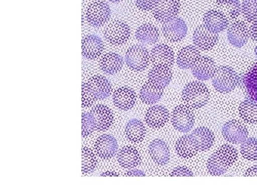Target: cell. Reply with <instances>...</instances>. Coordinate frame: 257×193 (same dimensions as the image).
<instances>
[{"instance_id": "obj_1", "label": "cell", "mask_w": 257, "mask_h": 193, "mask_svg": "<svg viewBox=\"0 0 257 193\" xmlns=\"http://www.w3.org/2000/svg\"><path fill=\"white\" fill-rule=\"evenodd\" d=\"M110 82L104 76L95 75L83 84L82 96L83 108H89L96 101L104 100L110 95Z\"/></svg>"}, {"instance_id": "obj_2", "label": "cell", "mask_w": 257, "mask_h": 193, "mask_svg": "<svg viewBox=\"0 0 257 193\" xmlns=\"http://www.w3.org/2000/svg\"><path fill=\"white\" fill-rule=\"evenodd\" d=\"M182 99L190 108L199 109L209 101V91L204 83L197 81L191 82L184 88Z\"/></svg>"}, {"instance_id": "obj_3", "label": "cell", "mask_w": 257, "mask_h": 193, "mask_svg": "<svg viewBox=\"0 0 257 193\" xmlns=\"http://www.w3.org/2000/svg\"><path fill=\"white\" fill-rule=\"evenodd\" d=\"M211 79L216 90L224 94L234 90L240 81L239 74L229 66H219L216 67L215 73Z\"/></svg>"}, {"instance_id": "obj_4", "label": "cell", "mask_w": 257, "mask_h": 193, "mask_svg": "<svg viewBox=\"0 0 257 193\" xmlns=\"http://www.w3.org/2000/svg\"><path fill=\"white\" fill-rule=\"evenodd\" d=\"M111 10L109 5L103 1H95L88 5L86 19L93 27H101L109 20Z\"/></svg>"}, {"instance_id": "obj_5", "label": "cell", "mask_w": 257, "mask_h": 193, "mask_svg": "<svg viewBox=\"0 0 257 193\" xmlns=\"http://www.w3.org/2000/svg\"><path fill=\"white\" fill-rule=\"evenodd\" d=\"M195 118L189 107L181 105L176 107L172 112V123L174 128L181 133H187L192 130Z\"/></svg>"}, {"instance_id": "obj_6", "label": "cell", "mask_w": 257, "mask_h": 193, "mask_svg": "<svg viewBox=\"0 0 257 193\" xmlns=\"http://www.w3.org/2000/svg\"><path fill=\"white\" fill-rule=\"evenodd\" d=\"M150 55L145 47L134 45L128 49L125 61L130 68L135 71H143L150 64Z\"/></svg>"}, {"instance_id": "obj_7", "label": "cell", "mask_w": 257, "mask_h": 193, "mask_svg": "<svg viewBox=\"0 0 257 193\" xmlns=\"http://www.w3.org/2000/svg\"><path fill=\"white\" fill-rule=\"evenodd\" d=\"M131 35L130 26L121 20L111 22L105 29L104 37L113 45H122L127 42Z\"/></svg>"}, {"instance_id": "obj_8", "label": "cell", "mask_w": 257, "mask_h": 193, "mask_svg": "<svg viewBox=\"0 0 257 193\" xmlns=\"http://www.w3.org/2000/svg\"><path fill=\"white\" fill-rule=\"evenodd\" d=\"M222 135L230 143H242L247 139L248 133L244 125L236 120H231L224 124L222 128Z\"/></svg>"}, {"instance_id": "obj_9", "label": "cell", "mask_w": 257, "mask_h": 193, "mask_svg": "<svg viewBox=\"0 0 257 193\" xmlns=\"http://www.w3.org/2000/svg\"><path fill=\"white\" fill-rule=\"evenodd\" d=\"M164 36L169 41L176 42L181 41L187 33V26L182 19L177 18L165 22L162 25Z\"/></svg>"}, {"instance_id": "obj_10", "label": "cell", "mask_w": 257, "mask_h": 193, "mask_svg": "<svg viewBox=\"0 0 257 193\" xmlns=\"http://www.w3.org/2000/svg\"><path fill=\"white\" fill-rule=\"evenodd\" d=\"M249 37V27L244 22L235 21L227 29L228 40L233 46L238 48L244 46Z\"/></svg>"}, {"instance_id": "obj_11", "label": "cell", "mask_w": 257, "mask_h": 193, "mask_svg": "<svg viewBox=\"0 0 257 193\" xmlns=\"http://www.w3.org/2000/svg\"><path fill=\"white\" fill-rule=\"evenodd\" d=\"M179 10V0H159L153 10V15L159 22L164 23L177 17Z\"/></svg>"}, {"instance_id": "obj_12", "label": "cell", "mask_w": 257, "mask_h": 193, "mask_svg": "<svg viewBox=\"0 0 257 193\" xmlns=\"http://www.w3.org/2000/svg\"><path fill=\"white\" fill-rule=\"evenodd\" d=\"M219 40L218 34L208 30L204 25L197 27L193 34V42L194 46L199 50L207 51L215 46Z\"/></svg>"}, {"instance_id": "obj_13", "label": "cell", "mask_w": 257, "mask_h": 193, "mask_svg": "<svg viewBox=\"0 0 257 193\" xmlns=\"http://www.w3.org/2000/svg\"><path fill=\"white\" fill-rule=\"evenodd\" d=\"M191 69L196 78L205 81L212 79L216 72V66L215 62L211 57L203 56L198 59Z\"/></svg>"}, {"instance_id": "obj_14", "label": "cell", "mask_w": 257, "mask_h": 193, "mask_svg": "<svg viewBox=\"0 0 257 193\" xmlns=\"http://www.w3.org/2000/svg\"><path fill=\"white\" fill-rule=\"evenodd\" d=\"M229 22L228 18L218 10H209L204 15L203 18V25L208 30L216 34L227 29Z\"/></svg>"}, {"instance_id": "obj_15", "label": "cell", "mask_w": 257, "mask_h": 193, "mask_svg": "<svg viewBox=\"0 0 257 193\" xmlns=\"http://www.w3.org/2000/svg\"><path fill=\"white\" fill-rule=\"evenodd\" d=\"M95 124L96 131L108 130L114 122V115L107 106L97 105L90 111Z\"/></svg>"}, {"instance_id": "obj_16", "label": "cell", "mask_w": 257, "mask_h": 193, "mask_svg": "<svg viewBox=\"0 0 257 193\" xmlns=\"http://www.w3.org/2000/svg\"><path fill=\"white\" fill-rule=\"evenodd\" d=\"M150 59L155 66L165 65L171 67L175 62V53L168 45L159 44L152 49Z\"/></svg>"}, {"instance_id": "obj_17", "label": "cell", "mask_w": 257, "mask_h": 193, "mask_svg": "<svg viewBox=\"0 0 257 193\" xmlns=\"http://www.w3.org/2000/svg\"><path fill=\"white\" fill-rule=\"evenodd\" d=\"M94 148L98 156L104 160H107L114 157L118 150L117 142L116 139L110 135H101L96 140Z\"/></svg>"}, {"instance_id": "obj_18", "label": "cell", "mask_w": 257, "mask_h": 193, "mask_svg": "<svg viewBox=\"0 0 257 193\" xmlns=\"http://www.w3.org/2000/svg\"><path fill=\"white\" fill-rule=\"evenodd\" d=\"M82 55L89 60L99 57L104 50V44L99 36L88 35L82 40Z\"/></svg>"}, {"instance_id": "obj_19", "label": "cell", "mask_w": 257, "mask_h": 193, "mask_svg": "<svg viewBox=\"0 0 257 193\" xmlns=\"http://www.w3.org/2000/svg\"><path fill=\"white\" fill-rule=\"evenodd\" d=\"M170 119L168 110L162 106H155L147 111L145 120L149 126L152 128H160L165 126Z\"/></svg>"}, {"instance_id": "obj_20", "label": "cell", "mask_w": 257, "mask_h": 193, "mask_svg": "<svg viewBox=\"0 0 257 193\" xmlns=\"http://www.w3.org/2000/svg\"><path fill=\"white\" fill-rule=\"evenodd\" d=\"M149 152L152 160L160 165H165L170 160V151L168 145L163 140L156 139L150 143Z\"/></svg>"}, {"instance_id": "obj_21", "label": "cell", "mask_w": 257, "mask_h": 193, "mask_svg": "<svg viewBox=\"0 0 257 193\" xmlns=\"http://www.w3.org/2000/svg\"><path fill=\"white\" fill-rule=\"evenodd\" d=\"M115 106L122 111H128L135 106L136 94L132 88L122 87L116 89L113 94Z\"/></svg>"}, {"instance_id": "obj_22", "label": "cell", "mask_w": 257, "mask_h": 193, "mask_svg": "<svg viewBox=\"0 0 257 193\" xmlns=\"http://www.w3.org/2000/svg\"><path fill=\"white\" fill-rule=\"evenodd\" d=\"M190 135L199 151H207L212 147L215 140L214 133L205 127L195 129Z\"/></svg>"}, {"instance_id": "obj_23", "label": "cell", "mask_w": 257, "mask_h": 193, "mask_svg": "<svg viewBox=\"0 0 257 193\" xmlns=\"http://www.w3.org/2000/svg\"><path fill=\"white\" fill-rule=\"evenodd\" d=\"M200 57L199 49L194 45H189L179 51L177 55V63L181 69H191Z\"/></svg>"}, {"instance_id": "obj_24", "label": "cell", "mask_w": 257, "mask_h": 193, "mask_svg": "<svg viewBox=\"0 0 257 193\" xmlns=\"http://www.w3.org/2000/svg\"><path fill=\"white\" fill-rule=\"evenodd\" d=\"M117 160L121 167L126 169H132L140 165L142 158L135 147L128 145L120 150L117 155Z\"/></svg>"}, {"instance_id": "obj_25", "label": "cell", "mask_w": 257, "mask_h": 193, "mask_svg": "<svg viewBox=\"0 0 257 193\" xmlns=\"http://www.w3.org/2000/svg\"><path fill=\"white\" fill-rule=\"evenodd\" d=\"M172 78L171 67L165 65H155L149 73V81L165 89Z\"/></svg>"}, {"instance_id": "obj_26", "label": "cell", "mask_w": 257, "mask_h": 193, "mask_svg": "<svg viewBox=\"0 0 257 193\" xmlns=\"http://www.w3.org/2000/svg\"><path fill=\"white\" fill-rule=\"evenodd\" d=\"M123 63L122 57L114 52L104 54L99 60L101 70L109 74L117 73L122 68Z\"/></svg>"}, {"instance_id": "obj_27", "label": "cell", "mask_w": 257, "mask_h": 193, "mask_svg": "<svg viewBox=\"0 0 257 193\" xmlns=\"http://www.w3.org/2000/svg\"><path fill=\"white\" fill-rule=\"evenodd\" d=\"M137 40L144 45H154L160 38V31L155 25L144 24L137 30Z\"/></svg>"}, {"instance_id": "obj_28", "label": "cell", "mask_w": 257, "mask_h": 193, "mask_svg": "<svg viewBox=\"0 0 257 193\" xmlns=\"http://www.w3.org/2000/svg\"><path fill=\"white\" fill-rule=\"evenodd\" d=\"M163 92V88L148 81L144 84L140 90V99L145 104H155L160 101Z\"/></svg>"}, {"instance_id": "obj_29", "label": "cell", "mask_w": 257, "mask_h": 193, "mask_svg": "<svg viewBox=\"0 0 257 193\" xmlns=\"http://www.w3.org/2000/svg\"><path fill=\"white\" fill-rule=\"evenodd\" d=\"M175 149L177 155L184 158L192 157L199 151L191 135H185L179 138L176 143Z\"/></svg>"}, {"instance_id": "obj_30", "label": "cell", "mask_w": 257, "mask_h": 193, "mask_svg": "<svg viewBox=\"0 0 257 193\" xmlns=\"http://www.w3.org/2000/svg\"><path fill=\"white\" fill-rule=\"evenodd\" d=\"M146 128L143 122L138 119L130 120L125 128L126 138L133 143H140L146 135Z\"/></svg>"}, {"instance_id": "obj_31", "label": "cell", "mask_w": 257, "mask_h": 193, "mask_svg": "<svg viewBox=\"0 0 257 193\" xmlns=\"http://www.w3.org/2000/svg\"><path fill=\"white\" fill-rule=\"evenodd\" d=\"M216 7L229 20H234L241 14L239 0H216Z\"/></svg>"}, {"instance_id": "obj_32", "label": "cell", "mask_w": 257, "mask_h": 193, "mask_svg": "<svg viewBox=\"0 0 257 193\" xmlns=\"http://www.w3.org/2000/svg\"><path fill=\"white\" fill-rule=\"evenodd\" d=\"M214 153L219 162L228 168L234 165L238 159L237 150L229 144L223 145Z\"/></svg>"}, {"instance_id": "obj_33", "label": "cell", "mask_w": 257, "mask_h": 193, "mask_svg": "<svg viewBox=\"0 0 257 193\" xmlns=\"http://www.w3.org/2000/svg\"><path fill=\"white\" fill-rule=\"evenodd\" d=\"M239 116L248 124L257 123V103L253 100L247 99L241 103L239 108Z\"/></svg>"}, {"instance_id": "obj_34", "label": "cell", "mask_w": 257, "mask_h": 193, "mask_svg": "<svg viewBox=\"0 0 257 193\" xmlns=\"http://www.w3.org/2000/svg\"><path fill=\"white\" fill-rule=\"evenodd\" d=\"M243 85L250 98L257 103V62L251 66L245 75Z\"/></svg>"}, {"instance_id": "obj_35", "label": "cell", "mask_w": 257, "mask_h": 193, "mask_svg": "<svg viewBox=\"0 0 257 193\" xmlns=\"http://www.w3.org/2000/svg\"><path fill=\"white\" fill-rule=\"evenodd\" d=\"M82 160L83 174L90 173L95 169L96 164H97V159L90 149L86 147H83Z\"/></svg>"}, {"instance_id": "obj_36", "label": "cell", "mask_w": 257, "mask_h": 193, "mask_svg": "<svg viewBox=\"0 0 257 193\" xmlns=\"http://www.w3.org/2000/svg\"><path fill=\"white\" fill-rule=\"evenodd\" d=\"M241 154L245 159L248 160H257V139L249 138L246 139L241 143Z\"/></svg>"}, {"instance_id": "obj_37", "label": "cell", "mask_w": 257, "mask_h": 193, "mask_svg": "<svg viewBox=\"0 0 257 193\" xmlns=\"http://www.w3.org/2000/svg\"><path fill=\"white\" fill-rule=\"evenodd\" d=\"M241 13L249 23L253 21L257 18V0H243Z\"/></svg>"}, {"instance_id": "obj_38", "label": "cell", "mask_w": 257, "mask_h": 193, "mask_svg": "<svg viewBox=\"0 0 257 193\" xmlns=\"http://www.w3.org/2000/svg\"><path fill=\"white\" fill-rule=\"evenodd\" d=\"M207 169L210 175L219 176L224 174L229 168L223 165L213 153L208 160Z\"/></svg>"}, {"instance_id": "obj_39", "label": "cell", "mask_w": 257, "mask_h": 193, "mask_svg": "<svg viewBox=\"0 0 257 193\" xmlns=\"http://www.w3.org/2000/svg\"><path fill=\"white\" fill-rule=\"evenodd\" d=\"M82 137L86 138L89 136L95 130V124L90 111L89 113H84L82 114Z\"/></svg>"}, {"instance_id": "obj_40", "label": "cell", "mask_w": 257, "mask_h": 193, "mask_svg": "<svg viewBox=\"0 0 257 193\" xmlns=\"http://www.w3.org/2000/svg\"><path fill=\"white\" fill-rule=\"evenodd\" d=\"M139 9L144 11H150L155 9L159 0H135Z\"/></svg>"}, {"instance_id": "obj_41", "label": "cell", "mask_w": 257, "mask_h": 193, "mask_svg": "<svg viewBox=\"0 0 257 193\" xmlns=\"http://www.w3.org/2000/svg\"><path fill=\"white\" fill-rule=\"evenodd\" d=\"M172 177H193L194 174L188 167L184 166H179L175 167L171 173Z\"/></svg>"}, {"instance_id": "obj_42", "label": "cell", "mask_w": 257, "mask_h": 193, "mask_svg": "<svg viewBox=\"0 0 257 193\" xmlns=\"http://www.w3.org/2000/svg\"><path fill=\"white\" fill-rule=\"evenodd\" d=\"M251 23L249 27L250 37L253 40L257 41V18L255 19Z\"/></svg>"}, {"instance_id": "obj_43", "label": "cell", "mask_w": 257, "mask_h": 193, "mask_svg": "<svg viewBox=\"0 0 257 193\" xmlns=\"http://www.w3.org/2000/svg\"><path fill=\"white\" fill-rule=\"evenodd\" d=\"M243 176H246V177H257L256 166L248 168V170L246 171Z\"/></svg>"}, {"instance_id": "obj_44", "label": "cell", "mask_w": 257, "mask_h": 193, "mask_svg": "<svg viewBox=\"0 0 257 193\" xmlns=\"http://www.w3.org/2000/svg\"><path fill=\"white\" fill-rule=\"evenodd\" d=\"M126 176H139V177H143V176H146L143 171L139 170H132L128 171L126 172Z\"/></svg>"}, {"instance_id": "obj_45", "label": "cell", "mask_w": 257, "mask_h": 193, "mask_svg": "<svg viewBox=\"0 0 257 193\" xmlns=\"http://www.w3.org/2000/svg\"><path fill=\"white\" fill-rule=\"evenodd\" d=\"M101 176H106V175H116L118 176L117 174H111L110 172H107V173L101 174Z\"/></svg>"}, {"instance_id": "obj_46", "label": "cell", "mask_w": 257, "mask_h": 193, "mask_svg": "<svg viewBox=\"0 0 257 193\" xmlns=\"http://www.w3.org/2000/svg\"><path fill=\"white\" fill-rule=\"evenodd\" d=\"M109 1L112 3H120L121 1H122V0H109Z\"/></svg>"}, {"instance_id": "obj_47", "label": "cell", "mask_w": 257, "mask_h": 193, "mask_svg": "<svg viewBox=\"0 0 257 193\" xmlns=\"http://www.w3.org/2000/svg\"><path fill=\"white\" fill-rule=\"evenodd\" d=\"M254 52H255V55H256V57H257V46L256 47V48H255Z\"/></svg>"}]
</instances>
